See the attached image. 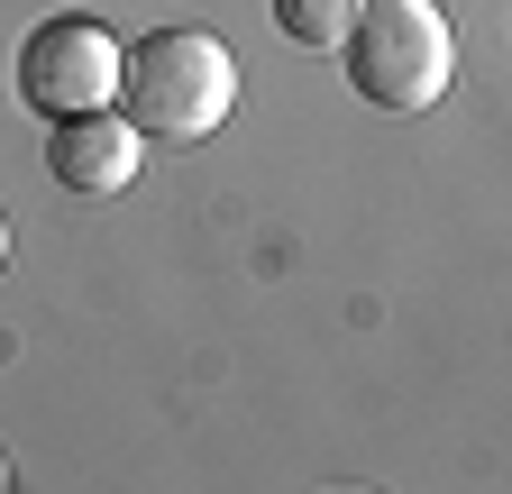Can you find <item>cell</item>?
Instances as JSON below:
<instances>
[{
    "instance_id": "3",
    "label": "cell",
    "mask_w": 512,
    "mask_h": 494,
    "mask_svg": "<svg viewBox=\"0 0 512 494\" xmlns=\"http://www.w3.org/2000/svg\"><path fill=\"white\" fill-rule=\"evenodd\" d=\"M119 65H128V46L92 19V10H55L19 37V101L37 119H74V110H110L119 101Z\"/></svg>"
},
{
    "instance_id": "4",
    "label": "cell",
    "mask_w": 512,
    "mask_h": 494,
    "mask_svg": "<svg viewBox=\"0 0 512 494\" xmlns=\"http://www.w3.org/2000/svg\"><path fill=\"white\" fill-rule=\"evenodd\" d=\"M147 129L128 110H74V119H46V174L64 193H119L138 174Z\"/></svg>"
},
{
    "instance_id": "6",
    "label": "cell",
    "mask_w": 512,
    "mask_h": 494,
    "mask_svg": "<svg viewBox=\"0 0 512 494\" xmlns=\"http://www.w3.org/2000/svg\"><path fill=\"white\" fill-rule=\"evenodd\" d=\"M0 266H10V220H0Z\"/></svg>"
},
{
    "instance_id": "7",
    "label": "cell",
    "mask_w": 512,
    "mask_h": 494,
    "mask_svg": "<svg viewBox=\"0 0 512 494\" xmlns=\"http://www.w3.org/2000/svg\"><path fill=\"white\" fill-rule=\"evenodd\" d=\"M0 485H10V458H0Z\"/></svg>"
},
{
    "instance_id": "2",
    "label": "cell",
    "mask_w": 512,
    "mask_h": 494,
    "mask_svg": "<svg viewBox=\"0 0 512 494\" xmlns=\"http://www.w3.org/2000/svg\"><path fill=\"white\" fill-rule=\"evenodd\" d=\"M339 55H348V92L375 110H430L458 83V28L430 0H366Z\"/></svg>"
},
{
    "instance_id": "5",
    "label": "cell",
    "mask_w": 512,
    "mask_h": 494,
    "mask_svg": "<svg viewBox=\"0 0 512 494\" xmlns=\"http://www.w3.org/2000/svg\"><path fill=\"white\" fill-rule=\"evenodd\" d=\"M357 10H366V0H275V28L293 46H339L357 28Z\"/></svg>"
},
{
    "instance_id": "1",
    "label": "cell",
    "mask_w": 512,
    "mask_h": 494,
    "mask_svg": "<svg viewBox=\"0 0 512 494\" xmlns=\"http://www.w3.org/2000/svg\"><path fill=\"white\" fill-rule=\"evenodd\" d=\"M119 110L138 119L147 138L192 147V138H211L238 110V55L211 28H147L128 46V65H119Z\"/></svg>"
}]
</instances>
